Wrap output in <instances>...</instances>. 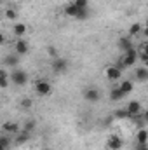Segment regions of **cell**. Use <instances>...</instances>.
Wrapping results in <instances>:
<instances>
[{
	"instance_id": "6",
	"label": "cell",
	"mask_w": 148,
	"mask_h": 150,
	"mask_svg": "<svg viewBox=\"0 0 148 150\" xmlns=\"http://www.w3.org/2000/svg\"><path fill=\"white\" fill-rule=\"evenodd\" d=\"M124 149V138L118 134H110L106 140V150H122Z\"/></svg>"
},
{
	"instance_id": "7",
	"label": "cell",
	"mask_w": 148,
	"mask_h": 150,
	"mask_svg": "<svg viewBox=\"0 0 148 150\" xmlns=\"http://www.w3.org/2000/svg\"><path fill=\"white\" fill-rule=\"evenodd\" d=\"M14 51H16L18 56H25V54H28L30 45H28V42H26L25 38H18L16 44H14Z\"/></svg>"
},
{
	"instance_id": "11",
	"label": "cell",
	"mask_w": 148,
	"mask_h": 150,
	"mask_svg": "<svg viewBox=\"0 0 148 150\" xmlns=\"http://www.w3.org/2000/svg\"><path fill=\"white\" fill-rule=\"evenodd\" d=\"M117 44H118V49H120L122 52H125L127 49L134 47V44H132V38H131V37H120Z\"/></svg>"
},
{
	"instance_id": "23",
	"label": "cell",
	"mask_w": 148,
	"mask_h": 150,
	"mask_svg": "<svg viewBox=\"0 0 148 150\" xmlns=\"http://www.w3.org/2000/svg\"><path fill=\"white\" fill-rule=\"evenodd\" d=\"M11 145H12L11 138H9L7 134H2V136H0V150H9Z\"/></svg>"
},
{
	"instance_id": "20",
	"label": "cell",
	"mask_w": 148,
	"mask_h": 150,
	"mask_svg": "<svg viewBox=\"0 0 148 150\" xmlns=\"http://www.w3.org/2000/svg\"><path fill=\"white\" fill-rule=\"evenodd\" d=\"M35 127H37V122H35L33 119H28V120H26V122L23 124L21 131H23V133H28V134H32V131H33Z\"/></svg>"
},
{
	"instance_id": "28",
	"label": "cell",
	"mask_w": 148,
	"mask_h": 150,
	"mask_svg": "<svg viewBox=\"0 0 148 150\" xmlns=\"http://www.w3.org/2000/svg\"><path fill=\"white\" fill-rule=\"evenodd\" d=\"M73 4L78 9H87L89 7V0H73Z\"/></svg>"
},
{
	"instance_id": "33",
	"label": "cell",
	"mask_w": 148,
	"mask_h": 150,
	"mask_svg": "<svg viewBox=\"0 0 148 150\" xmlns=\"http://www.w3.org/2000/svg\"><path fill=\"white\" fill-rule=\"evenodd\" d=\"M42 150H51V149H42Z\"/></svg>"
},
{
	"instance_id": "1",
	"label": "cell",
	"mask_w": 148,
	"mask_h": 150,
	"mask_svg": "<svg viewBox=\"0 0 148 150\" xmlns=\"http://www.w3.org/2000/svg\"><path fill=\"white\" fill-rule=\"evenodd\" d=\"M9 80H11L12 84H16V86L23 87V86H26V82H28V74H26L25 70L16 68V70H12V72L9 74Z\"/></svg>"
},
{
	"instance_id": "14",
	"label": "cell",
	"mask_w": 148,
	"mask_h": 150,
	"mask_svg": "<svg viewBox=\"0 0 148 150\" xmlns=\"http://www.w3.org/2000/svg\"><path fill=\"white\" fill-rule=\"evenodd\" d=\"M118 89L127 96L129 93H132V89H134V84H132V80H120V84H118Z\"/></svg>"
},
{
	"instance_id": "10",
	"label": "cell",
	"mask_w": 148,
	"mask_h": 150,
	"mask_svg": "<svg viewBox=\"0 0 148 150\" xmlns=\"http://www.w3.org/2000/svg\"><path fill=\"white\" fill-rule=\"evenodd\" d=\"M2 131L7 134H18L21 131V126L18 122H4L2 124Z\"/></svg>"
},
{
	"instance_id": "15",
	"label": "cell",
	"mask_w": 148,
	"mask_h": 150,
	"mask_svg": "<svg viewBox=\"0 0 148 150\" xmlns=\"http://www.w3.org/2000/svg\"><path fill=\"white\" fill-rule=\"evenodd\" d=\"M134 77H136V80H140V82H147L148 80V68L147 67H140V68H136Z\"/></svg>"
},
{
	"instance_id": "25",
	"label": "cell",
	"mask_w": 148,
	"mask_h": 150,
	"mask_svg": "<svg viewBox=\"0 0 148 150\" xmlns=\"http://www.w3.org/2000/svg\"><path fill=\"white\" fill-rule=\"evenodd\" d=\"M19 107H21V108H25V110H30V108L33 107V101H32L30 98H23V100L19 101Z\"/></svg>"
},
{
	"instance_id": "13",
	"label": "cell",
	"mask_w": 148,
	"mask_h": 150,
	"mask_svg": "<svg viewBox=\"0 0 148 150\" xmlns=\"http://www.w3.org/2000/svg\"><path fill=\"white\" fill-rule=\"evenodd\" d=\"M4 65L5 67H18L19 65V56L18 54H7L5 58H4Z\"/></svg>"
},
{
	"instance_id": "22",
	"label": "cell",
	"mask_w": 148,
	"mask_h": 150,
	"mask_svg": "<svg viewBox=\"0 0 148 150\" xmlns=\"http://www.w3.org/2000/svg\"><path fill=\"white\" fill-rule=\"evenodd\" d=\"M89 16H91L89 7H87V9H78V12H77L75 19H78V21H85V19H89Z\"/></svg>"
},
{
	"instance_id": "32",
	"label": "cell",
	"mask_w": 148,
	"mask_h": 150,
	"mask_svg": "<svg viewBox=\"0 0 148 150\" xmlns=\"http://www.w3.org/2000/svg\"><path fill=\"white\" fill-rule=\"evenodd\" d=\"M2 4H4V0H0V5H2Z\"/></svg>"
},
{
	"instance_id": "21",
	"label": "cell",
	"mask_w": 148,
	"mask_h": 150,
	"mask_svg": "<svg viewBox=\"0 0 148 150\" xmlns=\"http://www.w3.org/2000/svg\"><path fill=\"white\" fill-rule=\"evenodd\" d=\"M30 140V134L28 133H23V131H19L18 134H16V140H14V143L16 145H23V143H26Z\"/></svg>"
},
{
	"instance_id": "4",
	"label": "cell",
	"mask_w": 148,
	"mask_h": 150,
	"mask_svg": "<svg viewBox=\"0 0 148 150\" xmlns=\"http://www.w3.org/2000/svg\"><path fill=\"white\" fill-rule=\"evenodd\" d=\"M84 100L87 103H98L101 100V91L96 86H89L84 89Z\"/></svg>"
},
{
	"instance_id": "30",
	"label": "cell",
	"mask_w": 148,
	"mask_h": 150,
	"mask_svg": "<svg viewBox=\"0 0 148 150\" xmlns=\"http://www.w3.org/2000/svg\"><path fill=\"white\" fill-rule=\"evenodd\" d=\"M4 42H5V35H4V33H2V32H0V45H2V44H4Z\"/></svg>"
},
{
	"instance_id": "3",
	"label": "cell",
	"mask_w": 148,
	"mask_h": 150,
	"mask_svg": "<svg viewBox=\"0 0 148 150\" xmlns=\"http://www.w3.org/2000/svg\"><path fill=\"white\" fill-rule=\"evenodd\" d=\"M68 67H70V61L65 59V58L58 56V58L51 59V68H52L54 74H65V72H68Z\"/></svg>"
},
{
	"instance_id": "17",
	"label": "cell",
	"mask_w": 148,
	"mask_h": 150,
	"mask_svg": "<svg viewBox=\"0 0 148 150\" xmlns=\"http://www.w3.org/2000/svg\"><path fill=\"white\" fill-rule=\"evenodd\" d=\"M136 140H138V145H147L148 131L145 127H140V131H138V134H136Z\"/></svg>"
},
{
	"instance_id": "31",
	"label": "cell",
	"mask_w": 148,
	"mask_h": 150,
	"mask_svg": "<svg viewBox=\"0 0 148 150\" xmlns=\"http://www.w3.org/2000/svg\"><path fill=\"white\" fill-rule=\"evenodd\" d=\"M136 150H148V147L147 145H138V149Z\"/></svg>"
},
{
	"instance_id": "8",
	"label": "cell",
	"mask_w": 148,
	"mask_h": 150,
	"mask_svg": "<svg viewBox=\"0 0 148 150\" xmlns=\"http://www.w3.org/2000/svg\"><path fill=\"white\" fill-rule=\"evenodd\" d=\"M125 110H127V113H129V119H131V117H134V115H140V113L143 112L141 103H140L138 100L129 101V103H127V107H125Z\"/></svg>"
},
{
	"instance_id": "16",
	"label": "cell",
	"mask_w": 148,
	"mask_h": 150,
	"mask_svg": "<svg viewBox=\"0 0 148 150\" xmlns=\"http://www.w3.org/2000/svg\"><path fill=\"white\" fill-rule=\"evenodd\" d=\"M77 12H78V7L75 5L73 2H70V4H66V5H65V16H68V18H73V19H75Z\"/></svg>"
},
{
	"instance_id": "29",
	"label": "cell",
	"mask_w": 148,
	"mask_h": 150,
	"mask_svg": "<svg viewBox=\"0 0 148 150\" xmlns=\"http://www.w3.org/2000/svg\"><path fill=\"white\" fill-rule=\"evenodd\" d=\"M47 54H49L52 59L58 58V51H56V47H54V45H49V47H47Z\"/></svg>"
},
{
	"instance_id": "12",
	"label": "cell",
	"mask_w": 148,
	"mask_h": 150,
	"mask_svg": "<svg viewBox=\"0 0 148 150\" xmlns=\"http://www.w3.org/2000/svg\"><path fill=\"white\" fill-rule=\"evenodd\" d=\"M26 32H28V26H26L25 23H16V25L12 26V33H14L18 38H23Z\"/></svg>"
},
{
	"instance_id": "24",
	"label": "cell",
	"mask_w": 148,
	"mask_h": 150,
	"mask_svg": "<svg viewBox=\"0 0 148 150\" xmlns=\"http://www.w3.org/2000/svg\"><path fill=\"white\" fill-rule=\"evenodd\" d=\"M0 87L2 89L9 87V74L5 70H0Z\"/></svg>"
},
{
	"instance_id": "5",
	"label": "cell",
	"mask_w": 148,
	"mask_h": 150,
	"mask_svg": "<svg viewBox=\"0 0 148 150\" xmlns=\"http://www.w3.org/2000/svg\"><path fill=\"white\" fill-rule=\"evenodd\" d=\"M35 91H37L38 96H49V94L52 93V84H51L49 80L40 79V80L35 82Z\"/></svg>"
},
{
	"instance_id": "26",
	"label": "cell",
	"mask_w": 148,
	"mask_h": 150,
	"mask_svg": "<svg viewBox=\"0 0 148 150\" xmlns=\"http://www.w3.org/2000/svg\"><path fill=\"white\" fill-rule=\"evenodd\" d=\"M113 117H117V119H129V113H127L125 108H120V110H115Z\"/></svg>"
},
{
	"instance_id": "2",
	"label": "cell",
	"mask_w": 148,
	"mask_h": 150,
	"mask_svg": "<svg viewBox=\"0 0 148 150\" xmlns=\"http://www.w3.org/2000/svg\"><path fill=\"white\" fill-rule=\"evenodd\" d=\"M120 61H122V65L125 67V68H129V67H132L136 61H138V51H136V47H131V49H127L122 56H120Z\"/></svg>"
},
{
	"instance_id": "19",
	"label": "cell",
	"mask_w": 148,
	"mask_h": 150,
	"mask_svg": "<svg viewBox=\"0 0 148 150\" xmlns=\"http://www.w3.org/2000/svg\"><path fill=\"white\" fill-rule=\"evenodd\" d=\"M141 30H143V26L140 25V23H134V25H131L129 26V32H127V37H136V35H141Z\"/></svg>"
},
{
	"instance_id": "27",
	"label": "cell",
	"mask_w": 148,
	"mask_h": 150,
	"mask_svg": "<svg viewBox=\"0 0 148 150\" xmlns=\"http://www.w3.org/2000/svg\"><path fill=\"white\" fill-rule=\"evenodd\" d=\"M5 16H7L9 19H18V12H16L14 7H9V9L5 11Z\"/></svg>"
},
{
	"instance_id": "9",
	"label": "cell",
	"mask_w": 148,
	"mask_h": 150,
	"mask_svg": "<svg viewBox=\"0 0 148 150\" xmlns=\"http://www.w3.org/2000/svg\"><path fill=\"white\" fill-rule=\"evenodd\" d=\"M105 75H106V79H108V80H111V82H117V80H120L122 72H120V70H118L115 65H110V67H106Z\"/></svg>"
},
{
	"instance_id": "18",
	"label": "cell",
	"mask_w": 148,
	"mask_h": 150,
	"mask_svg": "<svg viewBox=\"0 0 148 150\" xmlns=\"http://www.w3.org/2000/svg\"><path fill=\"white\" fill-rule=\"evenodd\" d=\"M124 93L118 89V86L117 87H113V89H110V100L111 101H120V100H124Z\"/></svg>"
}]
</instances>
